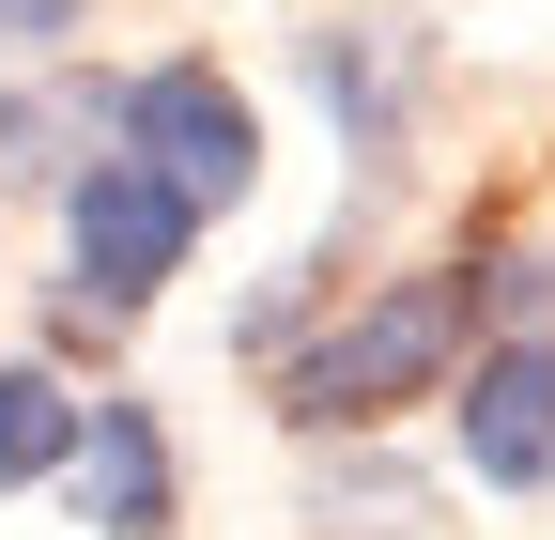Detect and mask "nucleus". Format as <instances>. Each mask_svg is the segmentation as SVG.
Returning <instances> with one entry per match:
<instances>
[{
  "mask_svg": "<svg viewBox=\"0 0 555 540\" xmlns=\"http://www.w3.org/2000/svg\"><path fill=\"white\" fill-rule=\"evenodd\" d=\"M463 324H478L463 279H386L324 356H294V417H324V433L356 417V433H371V417H401V401H433V386L463 371Z\"/></svg>",
  "mask_w": 555,
  "mask_h": 540,
  "instance_id": "1",
  "label": "nucleus"
},
{
  "mask_svg": "<svg viewBox=\"0 0 555 540\" xmlns=\"http://www.w3.org/2000/svg\"><path fill=\"white\" fill-rule=\"evenodd\" d=\"M124 155L170 170L185 201H247L262 185V108L217 62H155V78H124Z\"/></svg>",
  "mask_w": 555,
  "mask_h": 540,
  "instance_id": "2",
  "label": "nucleus"
},
{
  "mask_svg": "<svg viewBox=\"0 0 555 540\" xmlns=\"http://www.w3.org/2000/svg\"><path fill=\"white\" fill-rule=\"evenodd\" d=\"M62 232H78V279H93L108 309H139V294H170V279H185L201 201H185L170 170H139V155H93L78 201H62Z\"/></svg>",
  "mask_w": 555,
  "mask_h": 540,
  "instance_id": "3",
  "label": "nucleus"
},
{
  "mask_svg": "<svg viewBox=\"0 0 555 540\" xmlns=\"http://www.w3.org/2000/svg\"><path fill=\"white\" fill-rule=\"evenodd\" d=\"M463 463L478 479H555V340H509V356H478L463 386Z\"/></svg>",
  "mask_w": 555,
  "mask_h": 540,
  "instance_id": "4",
  "label": "nucleus"
},
{
  "mask_svg": "<svg viewBox=\"0 0 555 540\" xmlns=\"http://www.w3.org/2000/svg\"><path fill=\"white\" fill-rule=\"evenodd\" d=\"M62 463H78V494H93L108 540H155L170 525V433L139 417V401H93V433L62 448Z\"/></svg>",
  "mask_w": 555,
  "mask_h": 540,
  "instance_id": "5",
  "label": "nucleus"
},
{
  "mask_svg": "<svg viewBox=\"0 0 555 540\" xmlns=\"http://www.w3.org/2000/svg\"><path fill=\"white\" fill-rule=\"evenodd\" d=\"M62 448H78V401H62L47 371H0V479H47Z\"/></svg>",
  "mask_w": 555,
  "mask_h": 540,
  "instance_id": "6",
  "label": "nucleus"
},
{
  "mask_svg": "<svg viewBox=\"0 0 555 540\" xmlns=\"http://www.w3.org/2000/svg\"><path fill=\"white\" fill-rule=\"evenodd\" d=\"M494 309H555V247H509L494 262Z\"/></svg>",
  "mask_w": 555,
  "mask_h": 540,
  "instance_id": "7",
  "label": "nucleus"
},
{
  "mask_svg": "<svg viewBox=\"0 0 555 540\" xmlns=\"http://www.w3.org/2000/svg\"><path fill=\"white\" fill-rule=\"evenodd\" d=\"M47 31H78V0H0V47H47Z\"/></svg>",
  "mask_w": 555,
  "mask_h": 540,
  "instance_id": "8",
  "label": "nucleus"
}]
</instances>
